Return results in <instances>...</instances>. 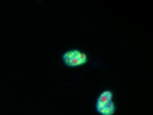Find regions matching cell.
<instances>
[{
    "label": "cell",
    "instance_id": "1",
    "mask_svg": "<svg viewBox=\"0 0 153 115\" xmlns=\"http://www.w3.org/2000/svg\"><path fill=\"white\" fill-rule=\"evenodd\" d=\"M96 111L100 115H114L116 107L114 101V94L110 90L102 92L98 97L95 104Z\"/></svg>",
    "mask_w": 153,
    "mask_h": 115
},
{
    "label": "cell",
    "instance_id": "2",
    "mask_svg": "<svg viewBox=\"0 0 153 115\" xmlns=\"http://www.w3.org/2000/svg\"><path fill=\"white\" fill-rule=\"evenodd\" d=\"M62 59L65 65L70 67L82 66L88 60L86 54L77 49L66 51L62 55Z\"/></svg>",
    "mask_w": 153,
    "mask_h": 115
}]
</instances>
